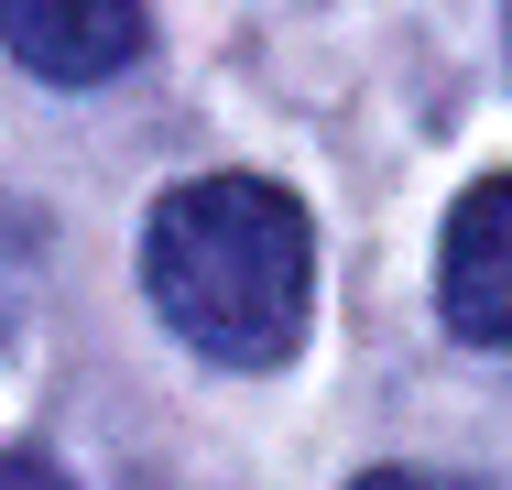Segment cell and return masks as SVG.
<instances>
[{"label":"cell","instance_id":"6da1fadb","mask_svg":"<svg viewBox=\"0 0 512 490\" xmlns=\"http://www.w3.org/2000/svg\"><path fill=\"white\" fill-rule=\"evenodd\" d=\"M142 294L164 305V327L229 360V371H273L306 338L316 294V240L306 207L262 175H197L153 207L142 229Z\"/></svg>","mask_w":512,"mask_h":490},{"label":"cell","instance_id":"7a4b0ae2","mask_svg":"<svg viewBox=\"0 0 512 490\" xmlns=\"http://www.w3.org/2000/svg\"><path fill=\"white\" fill-rule=\"evenodd\" d=\"M0 44H11L44 88H99L120 66H142L153 11H142V0H0Z\"/></svg>","mask_w":512,"mask_h":490},{"label":"cell","instance_id":"3957f363","mask_svg":"<svg viewBox=\"0 0 512 490\" xmlns=\"http://www.w3.org/2000/svg\"><path fill=\"white\" fill-rule=\"evenodd\" d=\"M436 305L469 349H512V175L458 196L447 251H436Z\"/></svg>","mask_w":512,"mask_h":490},{"label":"cell","instance_id":"277c9868","mask_svg":"<svg viewBox=\"0 0 512 490\" xmlns=\"http://www.w3.org/2000/svg\"><path fill=\"white\" fill-rule=\"evenodd\" d=\"M349 490H480V480H425V469H360Z\"/></svg>","mask_w":512,"mask_h":490},{"label":"cell","instance_id":"5b68a950","mask_svg":"<svg viewBox=\"0 0 512 490\" xmlns=\"http://www.w3.org/2000/svg\"><path fill=\"white\" fill-rule=\"evenodd\" d=\"M0 490H55V469H33V458H0Z\"/></svg>","mask_w":512,"mask_h":490}]
</instances>
